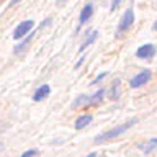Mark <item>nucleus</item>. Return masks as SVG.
Masks as SVG:
<instances>
[{
    "mask_svg": "<svg viewBox=\"0 0 157 157\" xmlns=\"http://www.w3.org/2000/svg\"><path fill=\"white\" fill-rule=\"evenodd\" d=\"M136 123H137V118H134V120H131V121L123 123V124L116 126V128H113V129H110V131L101 132V134H98V136L95 137V142H97V144H101V142H106V141H110V139H115V137L121 136V134H124L128 129H131V128L134 126Z\"/></svg>",
    "mask_w": 157,
    "mask_h": 157,
    "instance_id": "obj_1",
    "label": "nucleus"
},
{
    "mask_svg": "<svg viewBox=\"0 0 157 157\" xmlns=\"http://www.w3.org/2000/svg\"><path fill=\"white\" fill-rule=\"evenodd\" d=\"M132 23H134V10L132 8H128L124 13H123V17L120 20V23H118V28H116V38H120L123 36L126 31H129L131 26H132Z\"/></svg>",
    "mask_w": 157,
    "mask_h": 157,
    "instance_id": "obj_2",
    "label": "nucleus"
},
{
    "mask_svg": "<svg viewBox=\"0 0 157 157\" xmlns=\"http://www.w3.org/2000/svg\"><path fill=\"white\" fill-rule=\"evenodd\" d=\"M33 28H34L33 20H25V21L18 23L17 26H15V31H13V39L15 41H20L21 38H26L28 34L33 33Z\"/></svg>",
    "mask_w": 157,
    "mask_h": 157,
    "instance_id": "obj_3",
    "label": "nucleus"
},
{
    "mask_svg": "<svg viewBox=\"0 0 157 157\" xmlns=\"http://www.w3.org/2000/svg\"><path fill=\"white\" fill-rule=\"evenodd\" d=\"M151 77H152L151 71H149V69H144V71L137 72L136 75L129 80V87H131V88H139V87H142V85H146V83L151 80Z\"/></svg>",
    "mask_w": 157,
    "mask_h": 157,
    "instance_id": "obj_4",
    "label": "nucleus"
},
{
    "mask_svg": "<svg viewBox=\"0 0 157 157\" xmlns=\"http://www.w3.org/2000/svg\"><path fill=\"white\" fill-rule=\"evenodd\" d=\"M92 15H93V3H85L80 10V13H78V29L92 18Z\"/></svg>",
    "mask_w": 157,
    "mask_h": 157,
    "instance_id": "obj_5",
    "label": "nucleus"
},
{
    "mask_svg": "<svg viewBox=\"0 0 157 157\" xmlns=\"http://www.w3.org/2000/svg\"><path fill=\"white\" fill-rule=\"evenodd\" d=\"M154 54H155V46H154V44H142V46L137 48L136 57H139V59H151V57H154Z\"/></svg>",
    "mask_w": 157,
    "mask_h": 157,
    "instance_id": "obj_6",
    "label": "nucleus"
},
{
    "mask_svg": "<svg viewBox=\"0 0 157 157\" xmlns=\"http://www.w3.org/2000/svg\"><path fill=\"white\" fill-rule=\"evenodd\" d=\"M105 95H106V90L105 88H98L97 92H93L92 95H88V103L87 106H97L105 100Z\"/></svg>",
    "mask_w": 157,
    "mask_h": 157,
    "instance_id": "obj_7",
    "label": "nucleus"
},
{
    "mask_svg": "<svg viewBox=\"0 0 157 157\" xmlns=\"http://www.w3.org/2000/svg\"><path fill=\"white\" fill-rule=\"evenodd\" d=\"M49 95H51V87H49L48 83H44V85H39L36 90H34L33 100L34 101H43V100H46Z\"/></svg>",
    "mask_w": 157,
    "mask_h": 157,
    "instance_id": "obj_8",
    "label": "nucleus"
},
{
    "mask_svg": "<svg viewBox=\"0 0 157 157\" xmlns=\"http://www.w3.org/2000/svg\"><path fill=\"white\" fill-rule=\"evenodd\" d=\"M97 38H98V31H97V29H93V31L90 29V31L87 33L85 39H83V41H82L80 48H78V52H83V51H85V49H87L88 46H90V44H93V41H95Z\"/></svg>",
    "mask_w": 157,
    "mask_h": 157,
    "instance_id": "obj_9",
    "label": "nucleus"
},
{
    "mask_svg": "<svg viewBox=\"0 0 157 157\" xmlns=\"http://www.w3.org/2000/svg\"><path fill=\"white\" fill-rule=\"evenodd\" d=\"M34 34H36V33L33 31L31 34H28V36L25 38V41H21V43H18L17 46H15V49H13V54H17V56H18V54H21V52H25V51H26V48H28L29 44H31V41H33Z\"/></svg>",
    "mask_w": 157,
    "mask_h": 157,
    "instance_id": "obj_10",
    "label": "nucleus"
},
{
    "mask_svg": "<svg viewBox=\"0 0 157 157\" xmlns=\"http://www.w3.org/2000/svg\"><path fill=\"white\" fill-rule=\"evenodd\" d=\"M92 115H82V116H78L75 123H74V126H75V129H83V128H87L88 124L92 123Z\"/></svg>",
    "mask_w": 157,
    "mask_h": 157,
    "instance_id": "obj_11",
    "label": "nucleus"
},
{
    "mask_svg": "<svg viewBox=\"0 0 157 157\" xmlns=\"http://www.w3.org/2000/svg\"><path fill=\"white\" fill-rule=\"evenodd\" d=\"M139 149L144 152V154H151L154 149H157V137H151L147 142H144V144L139 146Z\"/></svg>",
    "mask_w": 157,
    "mask_h": 157,
    "instance_id": "obj_12",
    "label": "nucleus"
},
{
    "mask_svg": "<svg viewBox=\"0 0 157 157\" xmlns=\"http://www.w3.org/2000/svg\"><path fill=\"white\" fill-rule=\"evenodd\" d=\"M120 85H121V80H120V78H116V80L111 83L110 90H106L108 97H110L111 100H115V98H118V95H120Z\"/></svg>",
    "mask_w": 157,
    "mask_h": 157,
    "instance_id": "obj_13",
    "label": "nucleus"
},
{
    "mask_svg": "<svg viewBox=\"0 0 157 157\" xmlns=\"http://www.w3.org/2000/svg\"><path fill=\"white\" fill-rule=\"evenodd\" d=\"M88 103V95L85 93H82V95H78L75 100L72 101V108H78V106H87Z\"/></svg>",
    "mask_w": 157,
    "mask_h": 157,
    "instance_id": "obj_14",
    "label": "nucleus"
},
{
    "mask_svg": "<svg viewBox=\"0 0 157 157\" xmlns=\"http://www.w3.org/2000/svg\"><path fill=\"white\" fill-rule=\"evenodd\" d=\"M106 75H108V72H106V71H105V72H100V74H98V75L92 80V85H97V83H100V82H101Z\"/></svg>",
    "mask_w": 157,
    "mask_h": 157,
    "instance_id": "obj_15",
    "label": "nucleus"
},
{
    "mask_svg": "<svg viewBox=\"0 0 157 157\" xmlns=\"http://www.w3.org/2000/svg\"><path fill=\"white\" fill-rule=\"evenodd\" d=\"M34 155H38V149H28V151H25L20 157H34Z\"/></svg>",
    "mask_w": 157,
    "mask_h": 157,
    "instance_id": "obj_16",
    "label": "nucleus"
},
{
    "mask_svg": "<svg viewBox=\"0 0 157 157\" xmlns=\"http://www.w3.org/2000/svg\"><path fill=\"white\" fill-rule=\"evenodd\" d=\"M120 3H121V2H120V0H115V2H113V3H111V10H115L116 7H120Z\"/></svg>",
    "mask_w": 157,
    "mask_h": 157,
    "instance_id": "obj_17",
    "label": "nucleus"
},
{
    "mask_svg": "<svg viewBox=\"0 0 157 157\" xmlns=\"http://www.w3.org/2000/svg\"><path fill=\"white\" fill-rule=\"evenodd\" d=\"M82 62H83V57H80V59L77 61V64H75V69H78V67H80V66H82Z\"/></svg>",
    "mask_w": 157,
    "mask_h": 157,
    "instance_id": "obj_18",
    "label": "nucleus"
},
{
    "mask_svg": "<svg viewBox=\"0 0 157 157\" xmlns=\"http://www.w3.org/2000/svg\"><path fill=\"white\" fill-rule=\"evenodd\" d=\"M85 157H97V152H90V154H87Z\"/></svg>",
    "mask_w": 157,
    "mask_h": 157,
    "instance_id": "obj_19",
    "label": "nucleus"
},
{
    "mask_svg": "<svg viewBox=\"0 0 157 157\" xmlns=\"http://www.w3.org/2000/svg\"><path fill=\"white\" fill-rule=\"evenodd\" d=\"M152 29H154V31H157V20L154 21V25H152Z\"/></svg>",
    "mask_w": 157,
    "mask_h": 157,
    "instance_id": "obj_20",
    "label": "nucleus"
}]
</instances>
